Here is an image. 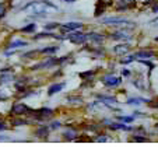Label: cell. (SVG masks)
<instances>
[{"mask_svg": "<svg viewBox=\"0 0 158 147\" xmlns=\"http://www.w3.org/2000/svg\"><path fill=\"white\" fill-rule=\"evenodd\" d=\"M102 13H105V4L104 3H98L97 4V9H95V15L97 17H99Z\"/></svg>", "mask_w": 158, "mask_h": 147, "instance_id": "cell-17", "label": "cell"}, {"mask_svg": "<svg viewBox=\"0 0 158 147\" xmlns=\"http://www.w3.org/2000/svg\"><path fill=\"white\" fill-rule=\"evenodd\" d=\"M133 60H134V56H127L126 59H122L120 62H122L123 65H125V63H130V62H133Z\"/></svg>", "mask_w": 158, "mask_h": 147, "instance_id": "cell-27", "label": "cell"}, {"mask_svg": "<svg viewBox=\"0 0 158 147\" xmlns=\"http://www.w3.org/2000/svg\"><path fill=\"white\" fill-rule=\"evenodd\" d=\"M152 23H154V24H157V25H158V18H157V20H154V21H152Z\"/></svg>", "mask_w": 158, "mask_h": 147, "instance_id": "cell-39", "label": "cell"}, {"mask_svg": "<svg viewBox=\"0 0 158 147\" xmlns=\"http://www.w3.org/2000/svg\"><path fill=\"white\" fill-rule=\"evenodd\" d=\"M35 114H36V118L42 119V118H49L52 114H53V111L49 108H41L39 111H35Z\"/></svg>", "mask_w": 158, "mask_h": 147, "instance_id": "cell-9", "label": "cell"}, {"mask_svg": "<svg viewBox=\"0 0 158 147\" xmlns=\"http://www.w3.org/2000/svg\"><path fill=\"white\" fill-rule=\"evenodd\" d=\"M69 41L76 44V45H81L83 42L87 41V34H83V32H72L69 36Z\"/></svg>", "mask_w": 158, "mask_h": 147, "instance_id": "cell-2", "label": "cell"}, {"mask_svg": "<svg viewBox=\"0 0 158 147\" xmlns=\"http://www.w3.org/2000/svg\"><path fill=\"white\" fill-rule=\"evenodd\" d=\"M99 99H101L102 102H106V104H116L118 102V99L116 98H114V97H105V95H102V97H99Z\"/></svg>", "mask_w": 158, "mask_h": 147, "instance_id": "cell-16", "label": "cell"}, {"mask_svg": "<svg viewBox=\"0 0 158 147\" xmlns=\"http://www.w3.org/2000/svg\"><path fill=\"white\" fill-rule=\"evenodd\" d=\"M67 101H77V102H81V98H76V97H69V98H67Z\"/></svg>", "mask_w": 158, "mask_h": 147, "instance_id": "cell-30", "label": "cell"}, {"mask_svg": "<svg viewBox=\"0 0 158 147\" xmlns=\"http://www.w3.org/2000/svg\"><path fill=\"white\" fill-rule=\"evenodd\" d=\"M52 10H56V6L52 3H48V2H32V3L23 7V11H27L30 14H35V15H41V17L46 15Z\"/></svg>", "mask_w": 158, "mask_h": 147, "instance_id": "cell-1", "label": "cell"}, {"mask_svg": "<svg viewBox=\"0 0 158 147\" xmlns=\"http://www.w3.org/2000/svg\"><path fill=\"white\" fill-rule=\"evenodd\" d=\"M157 129H158V125H157Z\"/></svg>", "mask_w": 158, "mask_h": 147, "instance_id": "cell-40", "label": "cell"}, {"mask_svg": "<svg viewBox=\"0 0 158 147\" xmlns=\"http://www.w3.org/2000/svg\"><path fill=\"white\" fill-rule=\"evenodd\" d=\"M63 87H64V83H60V84H53V86H51V87H49L48 94H49V95H53V94L59 93V91L62 90Z\"/></svg>", "mask_w": 158, "mask_h": 147, "instance_id": "cell-11", "label": "cell"}, {"mask_svg": "<svg viewBox=\"0 0 158 147\" xmlns=\"http://www.w3.org/2000/svg\"><path fill=\"white\" fill-rule=\"evenodd\" d=\"M110 129H118V130H131V126L123 125V123H112Z\"/></svg>", "mask_w": 158, "mask_h": 147, "instance_id": "cell-12", "label": "cell"}, {"mask_svg": "<svg viewBox=\"0 0 158 147\" xmlns=\"http://www.w3.org/2000/svg\"><path fill=\"white\" fill-rule=\"evenodd\" d=\"M115 53L116 55H125L129 51H130V45H127V44H120V45H116L114 48Z\"/></svg>", "mask_w": 158, "mask_h": 147, "instance_id": "cell-7", "label": "cell"}, {"mask_svg": "<svg viewBox=\"0 0 158 147\" xmlns=\"http://www.w3.org/2000/svg\"><path fill=\"white\" fill-rule=\"evenodd\" d=\"M66 3H73V2H77V0H64Z\"/></svg>", "mask_w": 158, "mask_h": 147, "instance_id": "cell-36", "label": "cell"}, {"mask_svg": "<svg viewBox=\"0 0 158 147\" xmlns=\"http://www.w3.org/2000/svg\"><path fill=\"white\" fill-rule=\"evenodd\" d=\"M123 76H130V70H123Z\"/></svg>", "mask_w": 158, "mask_h": 147, "instance_id": "cell-35", "label": "cell"}, {"mask_svg": "<svg viewBox=\"0 0 158 147\" xmlns=\"http://www.w3.org/2000/svg\"><path fill=\"white\" fill-rule=\"evenodd\" d=\"M102 83L105 84V86H108V87H116V86H119L120 84V78L116 77V76H105L104 78H102Z\"/></svg>", "mask_w": 158, "mask_h": 147, "instance_id": "cell-3", "label": "cell"}, {"mask_svg": "<svg viewBox=\"0 0 158 147\" xmlns=\"http://www.w3.org/2000/svg\"><path fill=\"white\" fill-rule=\"evenodd\" d=\"M57 51V46H53V48H45L42 51V53H55Z\"/></svg>", "mask_w": 158, "mask_h": 147, "instance_id": "cell-23", "label": "cell"}, {"mask_svg": "<svg viewBox=\"0 0 158 147\" xmlns=\"http://www.w3.org/2000/svg\"><path fill=\"white\" fill-rule=\"evenodd\" d=\"M157 41H158V38H157Z\"/></svg>", "mask_w": 158, "mask_h": 147, "instance_id": "cell-41", "label": "cell"}, {"mask_svg": "<svg viewBox=\"0 0 158 147\" xmlns=\"http://www.w3.org/2000/svg\"><path fill=\"white\" fill-rule=\"evenodd\" d=\"M49 128H51V129H57V128H60V123L59 122H53Z\"/></svg>", "mask_w": 158, "mask_h": 147, "instance_id": "cell-29", "label": "cell"}, {"mask_svg": "<svg viewBox=\"0 0 158 147\" xmlns=\"http://www.w3.org/2000/svg\"><path fill=\"white\" fill-rule=\"evenodd\" d=\"M106 140H108V137L105 135H101V137L97 139V141H106Z\"/></svg>", "mask_w": 158, "mask_h": 147, "instance_id": "cell-31", "label": "cell"}, {"mask_svg": "<svg viewBox=\"0 0 158 147\" xmlns=\"http://www.w3.org/2000/svg\"><path fill=\"white\" fill-rule=\"evenodd\" d=\"M140 102H150L147 99H143V98H129L127 99V104L133 105V104H140Z\"/></svg>", "mask_w": 158, "mask_h": 147, "instance_id": "cell-18", "label": "cell"}, {"mask_svg": "<svg viewBox=\"0 0 158 147\" xmlns=\"http://www.w3.org/2000/svg\"><path fill=\"white\" fill-rule=\"evenodd\" d=\"M3 129H7V126H6V123L0 122V130H3Z\"/></svg>", "mask_w": 158, "mask_h": 147, "instance_id": "cell-34", "label": "cell"}, {"mask_svg": "<svg viewBox=\"0 0 158 147\" xmlns=\"http://www.w3.org/2000/svg\"><path fill=\"white\" fill-rule=\"evenodd\" d=\"M119 4H123L122 7H119V9H127V7H131L134 6V0H116Z\"/></svg>", "mask_w": 158, "mask_h": 147, "instance_id": "cell-14", "label": "cell"}, {"mask_svg": "<svg viewBox=\"0 0 158 147\" xmlns=\"http://www.w3.org/2000/svg\"><path fill=\"white\" fill-rule=\"evenodd\" d=\"M94 70H89V72H84V73H80V77L83 78V80H87V78H89L91 76H94Z\"/></svg>", "mask_w": 158, "mask_h": 147, "instance_id": "cell-20", "label": "cell"}, {"mask_svg": "<svg viewBox=\"0 0 158 147\" xmlns=\"http://www.w3.org/2000/svg\"><path fill=\"white\" fill-rule=\"evenodd\" d=\"M34 28H35V24H30L28 27H24L23 28V32H31V31H34Z\"/></svg>", "mask_w": 158, "mask_h": 147, "instance_id": "cell-25", "label": "cell"}, {"mask_svg": "<svg viewBox=\"0 0 158 147\" xmlns=\"http://www.w3.org/2000/svg\"><path fill=\"white\" fill-rule=\"evenodd\" d=\"M119 119L123 120V122H129V123H130V122H133L134 118H131V116H119Z\"/></svg>", "mask_w": 158, "mask_h": 147, "instance_id": "cell-26", "label": "cell"}, {"mask_svg": "<svg viewBox=\"0 0 158 147\" xmlns=\"http://www.w3.org/2000/svg\"><path fill=\"white\" fill-rule=\"evenodd\" d=\"M6 15V6L4 3H0V18H3Z\"/></svg>", "mask_w": 158, "mask_h": 147, "instance_id": "cell-24", "label": "cell"}, {"mask_svg": "<svg viewBox=\"0 0 158 147\" xmlns=\"http://www.w3.org/2000/svg\"><path fill=\"white\" fill-rule=\"evenodd\" d=\"M10 80H13V74H9V73H6V74L0 77V83H9Z\"/></svg>", "mask_w": 158, "mask_h": 147, "instance_id": "cell-19", "label": "cell"}, {"mask_svg": "<svg viewBox=\"0 0 158 147\" xmlns=\"http://www.w3.org/2000/svg\"><path fill=\"white\" fill-rule=\"evenodd\" d=\"M36 135L38 136H46L48 135V129H46V128H41V129L36 130Z\"/></svg>", "mask_w": 158, "mask_h": 147, "instance_id": "cell-22", "label": "cell"}, {"mask_svg": "<svg viewBox=\"0 0 158 147\" xmlns=\"http://www.w3.org/2000/svg\"><path fill=\"white\" fill-rule=\"evenodd\" d=\"M80 23H66V24H63L62 27H60V30L62 31H73V30H78V28H81Z\"/></svg>", "mask_w": 158, "mask_h": 147, "instance_id": "cell-8", "label": "cell"}, {"mask_svg": "<svg viewBox=\"0 0 158 147\" xmlns=\"http://www.w3.org/2000/svg\"><path fill=\"white\" fill-rule=\"evenodd\" d=\"M21 46H27V42L17 39V41H13L11 44L7 46V48H9V49H13V48H21Z\"/></svg>", "mask_w": 158, "mask_h": 147, "instance_id": "cell-13", "label": "cell"}, {"mask_svg": "<svg viewBox=\"0 0 158 147\" xmlns=\"http://www.w3.org/2000/svg\"><path fill=\"white\" fill-rule=\"evenodd\" d=\"M151 107H154V108H158V102H155V104H151Z\"/></svg>", "mask_w": 158, "mask_h": 147, "instance_id": "cell-37", "label": "cell"}, {"mask_svg": "<svg viewBox=\"0 0 158 147\" xmlns=\"http://www.w3.org/2000/svg\"><path fill=\"white\" fill-rule=\"evenodd\" d=\"M133 56H134V59H140V60L151 59V57L154 56V52L152 51H139V52H136Z\"/></svg>", "mask_w": 158, "mask_h": 147, "instance_id": "cell-5", "label": "cell"}, {"mask_svg": "<svg viewBox=\"0 0 158 147\" xmlns=\"http://www.w3.org/2000/svg\"><path fill=\"white\" fill-rule=\"evenodd\" d=\"M31 111H32V109H30L27 105H24V104H15L14 107H13V109H11V114L20 116V115H24L25 112H31Z\"/></svg>", "mask_w": 158, "mask_h": 147, "instance_id": "cell-4", "label": "cell"}, {"mask_svg": "<svg viewBox=\"0 0 158 147\" xmlns=\"http://www.w3.org/2000/svg\"><path fill=\"white\" fill-rule=\"evenodd\" d=\"M87 39H91V41H97V42H101L104 39V36H101L99 34L95 32H91V34H87Z\"/></svg>", "mask_w": 158, "mask_h": 147, "instance_id": "cell-15", "label": "cell"}, {"mask_svg": "<svg viewBox=\"0 0 158 147\" xmlns=\"http://www.w3.org/2000/svg\"><path fill=\"white\" fill-rule=\"evenodd\" d=\"M133 140L134 141H146V139H144V137H134Z\"/></svg>", "mask_w": 158, "mask_h": 147, "instance_id": "cell-33", "label": "cell"}, {"mask_svg": "<svg viewBox=\"0 0 158 147\" xmlns=\"http://www.w3.org/2000/svg\"><path fill=\"white\" fill-rule=\"evenodd\" d=\"M131 35H129L125 31H116L112 34V39H130Z\"/></svg>", "mask_w": 158, "mask_h": 147, "instance_id": "cell-10", "label": "cell"}, {"mask_svg": "<svg viewBox=\"0 0 158 147\" xmlns=\"http://www.w3.org/2000/svg\"><path fill=\"white\" fill-rule=\"evenodd\" d=\"M76 136H77L76 130H69V132H66V133H64V137H66V139H74Z\"/></svg>", "mask_w": 158, "mask_h": 147, "instance_id": "cell-21", "label": "cell"}, {"mask_svg": "<svg viewBox=\"0 0 158 147\" xmlns=\"http://www.w3.org/2000/svg\"><path fill=\"white\" fill-rule=\"evenodd\" d=\"M152 11H154V13H157V11H158V6H155L154 9H152Z\"/></svg>", "mask_w": 158, "mask_h": 147, "instance_id": "cell-38", "label": "cell"}, {"mask_svg": "<svg viewBox=\"0 0 158 147\" xmlns=\"http://www.w3.org/2000/svg\"><path fill=\"white\" fill-rule=\"evenodd\" d=\"M56 27H59V25H57V23H51V24H48L46 25V30H53V28H56Z\"/></svg>", "mask_w": 158, "mask_h": 147, "instance_id": "cell-28", "label": "cell"}, {"mask_svg": "<svg viewBox=\"0 0 158 147\" xmlns=\"http://www.w3.org/2000/svg\"><path fill=\"white\" fill-rule=\"evenodd\" d=\"M24 120H14V125L15 126H20V125H24Z\"/></svg>", "mask_w": 158, "mask_h": 147, "instance_id": "cell-32", "label": "cell"}, {"mask_svg": "<svg viewBox=\"0 0 158 147\" xmlns=\"http://www.w3.org/2000/svg\"><path fill=\"white\" fill-rule=\"evenodd\" d=\"M105 24H129L127 20L125 18H119V17H109V18H104Z\"/></svg>", "mask_w": 158, "mask_h": 147, "instance_id": "cell-6", "label": "cell"}]
</instances>
